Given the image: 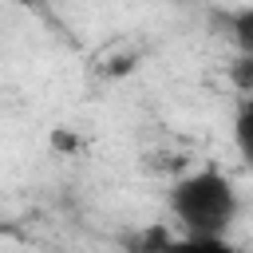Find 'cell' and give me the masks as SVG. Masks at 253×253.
Masks as SVG:
<instances>
[{"label": "cell", "instance_id": "cell-2", "mask_svg": "<svg viewBox=\"0 0 253 253\" xmlns=\"http://www.w3.org/2000/svg\"><path fill=\"white\" fill-rule=\"evenodd\" d=\"M221 24H225V32H229V40H233L237 55H249V59H253V4L225 12V16H221Z\"/></svg>", "mask_w": 253, "mask_h": 253}, {"label": "cell", "instance_id": "cell-3", "mask_svg": "<svg viewBox=\"0 0 253 253\" xmlns=\"http://www.w3.org/2000/svg\"><path fill=\"white\" fill-rule=\"evenodd\" d=\"M158 253H245V249H237L229 237H170Z\"/></svg>", "mask_w": 253, "mask_h": 253}, {"label": "cell", "instance_id": "cell-6", "mask_svg": "<svg viewBox=\"0 0 253 253\" xmlns=\"http://www.w3.org/2000/svg\"><path fill=\"white\" fill-rule=\"evenodd\" d=\"M51 146H55V150H75V134L55 130V134H51Z\"/></svg>", "mask_w": 253, "mask_h": 253}, {"label": "cell", "instance_id": "cell-5", "mask_svg": "<svg viewBox=\"0 0 253 253\" xmlns=\"http://www.w3.org/2000/svg\"><path fill=\"white\" fill-rule=\"evenodd\" d=\"M229 79H233V87H237V91L253 95V59H249V55H237V59H233V67H229Z\"/></svg>", "mask_w": 253, "mask_h": 253}, {"label": "cell", "instance_id": "cell-1", "mask_svg": "<svg viewBox=\"0 0 253 253\" xmlns=\"http://www.w3.org/2000/svg\"><path fill=\"white\" fill-rule=\"evenodd\" d=\"M237 210V190L221 170H194L170 190V213L186 237H225Z\"/></svg>", "mask_w": 253, "mask_h": 253}, {"label": "cell", "instance_id": "cell-4", "mask_svg": "<svg viewBox=\"0 0 253 253\" xmlns=\"http://www.w3.org/2000/svg\"><path fill=\"white\" fill-rule=\"evenodd\" d=\"M233 146L253 166V95H241V103H237V115H233Z\"/></svg>", "mask_w": 253, "mask_h": 253}, {"label": "cell", "instance_id": "cell-7", "mask_svg": "<svg viewBox=\"0 0 253 253\" xmlns=\"http://www.w3.org/2000/svg\"><path fill=\"white\" fill-rule=\"evenodd\" d=\"M178 4H182V0H178Z\"/></svg>", "mask_w": 253, "mask_h": 253}]
</instances>
